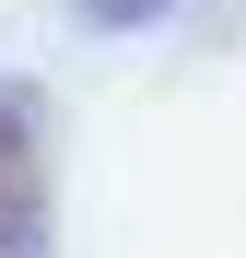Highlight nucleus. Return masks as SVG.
Masks as SVG:
<instances>
[{"label": "nucleus", "mask_w": 246, "mask_h": 258, "mask_svg": "<svg viewBox=\"0 0 246 258\" xmlns=\"http://www.w3.org/2000/svg\"><path fill=\"white\" fill-rule=\"evenodd\" d=\"M0 258H59V211H47V129L24 94H0Z\"/></svg>", "instance_id": "nucleus-1"}]
</instances>
